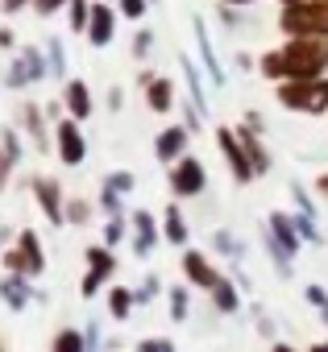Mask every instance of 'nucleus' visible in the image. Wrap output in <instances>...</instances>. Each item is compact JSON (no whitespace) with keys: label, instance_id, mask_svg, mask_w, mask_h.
Returning a JSON list of instances; mask_svg holds the SVG:
<instances>
[{"label":"nucleus","instance_id":"1","mask_svg":"<svg viewBox=\"0 0 328 352\" xmlns=\"http://www.w3.org/2000/svg\"><path fill=\"white\" fill-rule=\"evenodd\" d=\"M258 71L274 83L320 79L328 71V38H287L278 50H266L258 58Z\"/></svg>","mask_w":328,"mask_h":352},{"label":"nucleus","instance_id":"2","mask_svg":"<svg viewBox=\"0 0 328 352\" xmlns=\"http://www.w3.org/2000/svg\"><path fill=\"white\" fill-rule=\"evenodd\" d=\"M278 104L287 112H307V116H324L328 112V75L320 79H287L274 87Z\"/></svg>","mask_w":328,"mask_h":352},{"label":"nucleus","instance_id":"3","mask_svg":"<svg viewBox=\"0 0 328 352\" xmlns=\"http://www.w3.org/2000/svg\"><path fill=\"white\" fill-rule=\"evenodd\" d=\"M278 30L287 38H328V0H307L278 13Z\"/></svg>","mask_w":328,"mask_h":352},{"label":"nucleus","instance_id":"4","mask_svg":"<svg viewBox=\"0 0 328 352\" xmlns=\"http://www.w3.org/2000/svg\"><path fill=\"white\" fill-rule=\"evenodd\" d=\"M171 191L179 195V199H192V195H200L204 187H208V170H204V162L200 157H192V153H183L175 166H171Z\"/></svg>","mask_w":328,"mask_h":352},{"label":"nucleus","instance_id":"5","mask_svg":"<svg viewBox=\"0 0 328 352\" xmlns=\"http://www.w3.org/2000/svg\"><path fill=\"white\" fill-rule=\"evenodd\" d=\"M216 145H221V153H225V162H229V170H233L237 183H254V179H258V174H254V162H249V153H245V145H241V137H237V129L221 124V129H216Z\"/></svg>","mask_w":328,"mask_h":352},{"label":"nucleus","instance_id":"6","mask_svg":"<svg viewBox=\"0 0 328 352\" xmlns=\"http://www.w3.org/2000/svg\"><path fill=\"white\" fill-rule=\"evenodd\" d=\"M50 75V63L42 58V50L38 46H25V50H17V58H13V67H9V75H5V83L9 87H30V83H38V79H46Z\"/></svg>","mask_w":328,"mask_h":352},{"label":"nucleus","instance_id":"7","mask_svg":"<svg viewBox=\"0 0 328 352\" xmlns=\"http://www.w3.org/2000/svg\"><path fill=\"white\" fill-rule=\"evenodd\" d=\"M17 241H21V245H17V253H9V257H5V261H9V270H13L17 278H38V274L46 270V257H42V245H38V236L25 228Z\"/></svg>","mask_w":328,"mask_h":352},{"label":"nucleus","instance_id":"8","mask_svg":"<svg viewBox=\"0 0 328 352\" xmlns=\"http://www.w3.org/2000/svg\"><path fill=\"white\" fill-rule=\"evenodd\" d=\"M54 149H59V157L67 162V166H79L83 157H88V141H83V133H79V120H54Z\"/></svg>","mask_w":328,"mask_h":352},{"label":"nucleus","instance_id":"9","mask_svg":"<svg viewBox=\"0 0 328 352\" xmlns=\"http://www.w3.org/2000/svg\"><path fill=\"white\" fill-rule=\"evenodd\" d=\"M96 50H104V46H112V38H116V9L108 5V0H96L92 5V17H88V34H83Z\"/></svg>","mask_w":328,"mask_h":352},{"label":"nucleus","instance_id":"10","mask_svg":"<svg viewBox=\"0 0 328 352\" xmlns=\"http://www.w3.org/2000/svg\"><path fill=\"white\" fill-rule=\"evenodd\" d=\"M187 137H192L187 124H167V129L154 137V153H158V162H179V157L187 153Z\"/></svg>","mask_w":328,"mask_h":352},{"label":"nucleus","instance_id":"11","mask_svg":"<svg viewBox=\"0 0 328 352\" xmlns=\"http://www.w3.org/2000/svg\"><path fill=\"white\" fill-rule=\"evenodd\" d=\"M63 104H67V116L71 120H88L92 116V87L83 83V79H67L63 83Z\"/></svg>","mask_w":328,"mask_h":352},{"label":"nucleus","instance_id":"12","mask_svg":"<svg viewBox=\"0 0 328 352\" xmlns=\"http://www.w3.org/2000/svg\"><path fill=\"white\" fill-rule=\"evenodd\" d=\"M192 30H196V46H200V63H204V71H208V79L221 87L225 83V67H221V58H216V50H212V38H208V25L200 21V17H192Z\"/></svg>","mask_w":328,"mask_h":352},{"label":"nucleus","instance_id":"13","mask_svg":"<svg viewBox=\"0 0 328 352\" xmlns=\"http://www.w3.org/2000/svg\"><path fill=\"white\" fill-rule=\"evenodd\" d=\"M145 104H150V112L167 116V112L175 108V83H171L167 75H150V83H145Z\"/></svg>","mask_w":328,"mask_h":352},{"label":"nucleus","instance_id":"14","mask_svg":"<svg viewBox=\"0 0 328 352\" xmlns=\"http://www.w3.org/2000/svg\"><path fill=\"white\" fill-rule=\"evenodd\" d=\"M266 224H270V232H274V236H270L266 245H274V249H278L283 257L299 253V232H295V224H291L287 216H278V212H274V216H266Z\"/></svg>","mask_w":328,"mask_h":352},{"label":"nucleus","instance_id":"15","mask_svg":"<svg viewBox=\"0 0 328 352\" xmlns=\"http://www.w3.org/2000/svg\"><path fill=\"white\" fill-rule=\"evenodd\" d=\"M34 195H38L42 212L50 216V224H63V220H67V216H63V191H59L54 179H34Z\"/></svg>","mask_w":328,"mask_h":352},{"label":"nucleus","instance_id":"16","mask_svg":"<svg viewBox=\"0 0 328 352\" xmlns=\"http://www.w3.org/2000/svg\"><path fill=\"white\" fill-rule=\"evenodd\" d=\"M183 270H187V282L192 286H204V290H212L216 282H221V274L208 265V257H200V253H183Z\"/></svg>","mask_w":328,"mask_h":352},{"label":"nucleus","instance_id":"17","mask_svg":"<svg viewBox=\"0 0 328 352\" xmlns=\"http://www.w3.org/2000/svg\"><path fill=\"white\" fill-rule=\"evenodd\" d=\"M179 67H183V79H187V91H192V108H200V116H208V91H204V79H200V67L183 54L179 58Z\"/></svg>","mask_w":328,"mask_h":352},{"label":"nucleus","instance_id":"18","mask_svg":"<svg viewBox=\"0 0 328 352\" xmlns=\"http://www.w3.org/2000/svg\"><path fill=\"white\" fill-rule=\"evenodd\" d=\"M21 124H25L34 149H50V133H46V124H42V108H38V104H25V108H21Z\"/></svg>","mask_w":328,"mask_h":352},{"label":"nucleus","instance_id":"19","mask_svg":"<svg viewBox=\"0 0 328 352\" xmlns=\"http://www.w3.org/2000/svg\"><path fill=\"white\" fill-rule=\"evenodd\" d=\"M133 228H137V257H150L154 253V245H158V228H154V220H150V212H133Z\"/></svg>","mask_w":328,"mask_h":352},{"label":"nucleus","instance_id":"20","mask_svg":"<svg viewBox=\"0 0 328 352\" xmlns=\"http://www.w3.org/2000/svg\"><path fill=\"white\" fill-rule=\"evenodd\" d=\"M237 137H241V145H245V153H249V162H254V174H266V170H270V153L262 149L258 133L241 124V129H237Z\"/></svg>","mask_w":328,"mask_h":352},{"label":"nucleus","instance_id":"21","mask_svg":"<svg viewBox=\"0 0 328 352\" xmlns=\"http://www.w3.org/2000/svg\"><path fill=\"white\" fill-rule=\"evenodd\" d=\"M0 294H5L9 298V307L13 311H25V302H30V290H25V278H5V282H0Z\"/></svg>","mask_w":328,"mask_h":352},{"label":"nucleus","instance_id":"22","mask_svg":"<svg viewBox=\"0 0 328 352\" xmlns=\"http://www.w3.org/2000/svg\"><path fill=\"white\" fill-rule=\"evenodd\" d=\"M212 298H216V311H225V315H233V311L241 307V298H237V290H233L229 278H221V282L212 286Z\"/></svg>","mask_w":328,"mask_h":352},{"label":"nucleus","instance_id":"23","mask_svg":"<svg viewBox=\"0 0 328 352\" xmlns=\"http://www.w3.org/2000/svg\"><path fill=\"white\" fill-rule=\"evenodd\" d=\"M167 241H171V245H183V241H187V224H183V212H179L175 204L167 208Z\"/></svg>","mask_w":328,"mask_h":352},{"label":"nucleus","instance_id":"24","mask_svg":"<svg viewBox=\"0 0 328 352\" xmlns=\"http://www.w3.org/2000/svg\"><path fill=\"white\" fill-rule=\"evenodd\" d=\"M88 265H92L96 274H104V278H112V274H116L112 253H108V249H100V245H92V249H88Z\"/></svg>","mask_w":328,"mask_h":352},{"label":"nucleus","instance_id":"25","mask_svg":"<svg viewBox=\"0 0 328 352\" xmlns=\"http://www.w3.org/2000/svg\"><path fill=\"white\" fill-rule=\"evenodd\" d=\"M67 13H71V30L88 34V17H92V0H67Z\"/></svg>","mask_w":328,"mask_h":352},{"label":"nucleus","instance_id":"26","mask_svg":"<svg viewBox=\"0 0 328 352\" xmlns=\"http://www.w3.org/2000/svg\"><path fill=\"white\" fill-rule=\"evenodd\" d=\"M46 50H50V58H46V63H50V79H63V83H67V63H63V38H50V42H46Z\"/></svg>","mask_w":328,"mask_h":352},{"label":"nucleus","instance_id":"27","mask_svg":"<svg viewBox=\"0 0 328 352\" xmlns=\"http://www.w3.org/2000/svg\"><path fill=\"white\" fill-rule=\"evenodd\" d=\"M129 307H133V290H125V286H116V290L108 294V311H112L116 319H129Z\"/></svg>","mask_w":328,"mask_h":352},{"label":"nucleus","instance_id":"28","mask_svg":"<svg viewBox=\"0 0 328 352\" xmlns=\"http://www.w3.org/2000/svg\"><path fill=\"white\" fill-rule=\"evenodd\" d=\"M54 352H88V340L79 331H59L54 336Z\"/></svg>","mask_w":328,"mask_h":352},{"label":"nucleus","instance_id":"29","mask_svg":"<svg viewBox=\"0 0 328 352\" xmlns=\"http://www.w3.org/2000/svg\"><path fill=\"white\" fill-rule=\"evenodd\" d=\"M145 9H150V0H116V13L129 17V21H141Z\"/></svg>","mask_w":328,"mask_h":352},{"label":"nucleus","instance_id":"30","mask_svg":"<svg viewBox=\"0 0 328 352\" xmlns=\"http://www.w3.org/2000/svg\"><path fill=\"white\" fill-rule=\"evenodd\" d=\"M291 224H295V232H299L307 245H324V241H320V232H316V224H311V216H295Z\"/></svg>","mask_w":328,"mask_h":352},{"label":"nucleus","instance_id":"31","mask_svg":"<svg viewBox=\"0 0 328 352\" xmlns=\"http://www.w3.org/2000/svg\"><path fill=\"white\" fill-rule=\"evenodd\" d=\"M104 187H112V191L125 195V191H133V174H129V170H112L108 179H104Z\"/></svg>","mask_w":328,"mask_h":352},{"label":"nucleus","instance_id":"32","mask_svg":"<svg viewBox=\"0 0 328 352\" xmlns=\"http://www.w3.org/2000/svg\"><path fill=\"white\" fill-rule=\"evenodd\" d=\"M150 50H154V34L150 30H137L133 34V58H150Z\"/></svg>","mask_w":328,"mask_h":352},{"label":"nucleus","instance_id":"33","mask_svg":"<svg viewBox=\"0 0 328 352\" xmlns=\"http://www.w3.org/2000/svg\"><path fill=\"white\" fill-rule=\"evenodd\" d=\"M100 208H104L108 216H121V191H112V187H100Z\"/></svg>","mask_w":328,"mask_h":352},{"label":"nucleus","instance_id":"34","mask_svg":"<svg viewBox=\"0 0 328 352\" xmlns=\"http://www.w3.org/2000/svg\"><path fill=\"white\" fill-rule=\"evenodd\" d=\"M171 315H175V319H187V290H183V286L171 290Z\"/></svg>","mask_w":328,"mask_h":352},{"label":"nucleus","instance_id":"35","mask_svg":"<svg viewBox=\"0 0 328 352\" xmlns=\"http://www.w3.org/2000/svg\"><path fill=\"white\" fill-rule=\"evenodd\" d=\"M59 9H67V0H34V13L38 17H54Z\"/></svg>","mask_w":328,"mask_h":352},{"label":"nucleus","instance_id":"36","mask_svg":"<svg viewBox=\"0 0 328 352\" xmlns=\"http://www.w3.org/2000/svg\"><path fill=\"white\" fill-rule=\"evenodd\" d=\"M121 232H125V220H121V216H112V220H108V228H104V245H116V241H121Z\"/></svg>","mask_w":328,"mask_h":352},{"label":"nucleus","instance_id":"37","mask_svg":"<svg viewBox=\"0 0 328 352\" xmlns=\"http://www.w3.org/2000/svg\"><path fill=\"white\" fill-rule=\"evenodd\" d=\"M100 282H108V278H104V274H96V270H88V278H83V286H79V290H83V298H92V294L100 290Z\"/></svg>","mask_w":328,"mask_h":352},{"label":"nucleus","instance_id":"38","mask_svg":"<svg viewBox=\"0 0 328 352\" xmlns=\"http://www.w3.org/2000/svg\"><path fill=\"white\" fill-rule=\"evenodd\" d=\"M137 352H175V344L171 340H141Z\"/></svg>","mask_w":328,"mask_h":352},{"label":"nucleus","instance_id":"39","mask_svg":"<svg viewBox=\"0 0 328 352\" xmlns=\"http://www.w3.org/2000/svg\"><path fill=\"white\" fill-rule=\"evenodd\" d=\"M9 170H13V157H9L5 149H0V187H5V183H9Z\"/></svg>","mask_w":328,"mask_h":352},{"label":"nucleus","instance_id":"40","mask_svg":"<svg viewBox=\"0 0 328 352\" xmlns=\"http://www.w3.org/2000/svg\"><path fill=\"white\" fill-rule=\"evenodd\" d=\"M25 5H34V0H0V9H5V13H21Z\"/></svg>","mask_w":328,"mask_h":352},{"label":"nucleus","instance_id":"41","mask_svg":"<svg viewBox=\"0 0 328 352\" xmlns=\"http://www.w3.org/2000/svg\"><path fill=\"white\" fill-rule=\"evenodd\" d=\"M121 104H125V91H121V87H112V91H108V108H112V112H116V108H121Z\"/></svg>","mask_w":328,"mask_h":352},{"label":"nucleus","instance_id":"42","mask_svg":"<svg viewBox=\"0 0 328 352\" xmlns=\"http://www.w3.org/2000/svg\"><path fill=\"white\" fill-rule=\"evenodd\" d=\"M71 220H88V204H83V199L71 204Z\"/></svg>","mask_w":328,"mask_h":352},{"label":"nucleus","instance_id":"43","mask_svg":"<svg viewBox=\"0 0 328 352\" xmlns=\"http://www.w3.org/2000/svg\"><path fill=\"white\" fill-rule=\"evenodd\" d=\"M0 46H5V50H13V46H17V38H13V30H0Z\"/></svg>","mask_w":328,"mask_h":352},{"label":"nucleus","instance_id":"44","mask_svg":"<svg viewBox=\"0 0 328 352\" xmlns=\"http://www.w3.org/2000/svg\"><path fill=\"white\" fill-rule=\"evenodd\" d=\"M221 5H233V9H245V5H258V0H221Z\"/></svg>","mask_w":328,"mask_h":352},{"label":"nucleus","instance_id":"45","mask_svg":"<svg viewBox=\"0 0 328 352\" xmlns=\"http://www.w3.org/2000/svg\"><path fill=\"white\" fill-rule=\"evenodd\" d=\"M316 187H320V195L328 199V174H320V183H316Z\"/></svg>","mask_w":328,"mask_h":352},{"label":"nucleus","instance_id":"46","mask_svg":"<svg viewBox=\"0 0 328 352\" xmlns=\"http://www.w3.org/2000/svg\"><path fill=\"white\" fill-rule=\"evenodd\" d=\"M278 5H283V9H291V5H307V0H278Z\"/></svg>","mask_w":328,"mask_h":352},{"label":"nucleus","instance_id":"47","mask_svg":"<svg viewBox=\"0 0 328 352\" xmlns=\"http://www.w3.org/2000/svg\"><path fill=\"white\" fill-rule=\"evenodd\" d=\"M270 352H295V348H291V344H274Z\"/></svg>","mask_w":328,"mask_h":352},{"label":"nucleus","instance_id":"48","mask_svg":"<svg viewBox=\"0 0 328 352\" xmlns=\"http://www.w3.org/2000/svg\"><path fill=\"white\" fill-rule=\"evenodd\" d=\"M311 352H328V344H316V348H311Z\"/></svg>","mask_w":328,"mask_h":352}]
</instances>
